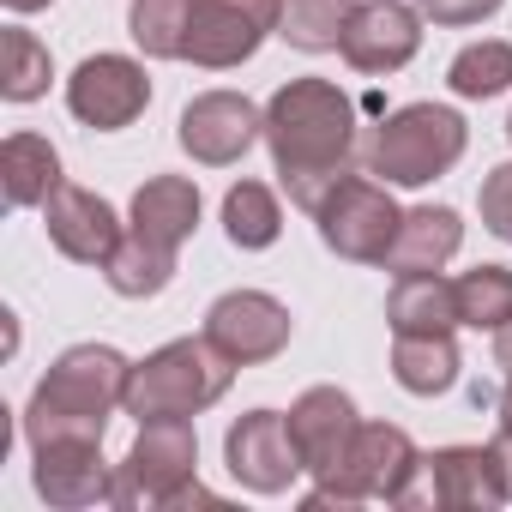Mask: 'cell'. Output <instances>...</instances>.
<instances>
[{
	"label": "cell",
	"mask_w": 512,
	"mask_h": 512,
	"mask_svg": "<svg viewBox=\"0 0 512 512\" xmlns=\"http://www.w3.org/2000/svg\"><path fill=\"white\" fill-rule=\"evenodd\" d=\"M266 145L290 199L314 211L356 163V103L332 79H290L266 103Z\"/></svg>",
	"instance_id": "cell-1"
},
{
	"label": "cell",
	"mask_w": 512,
	"mask_h": 512,
	"mask_svg": "<svg viewBox=\"0 0 512 512\" xmlns=\"http://www.w3.org/2000/svg\"><path fill=\"white\" fill-rule=\"evenodd\" d=\"M127 380L133 362L109 344H73L31 392L25 404V440L49 446V440H103L109 416L127 410Z\"/></svg>",
	"instance_id": "cell-2"
},
{
	"label": "cell",
	"mask_w": 512,
	"mask_h": 512,
	"mask_svg": "<svg viewBox=\"0 0 512 512\" xmlns=\"http://www.w3.org/2000/svg\"><path fill=\"white\" fill-rule=\"evenodd\" d=\"M464 145H470V133H464L458 109H446V103H404L368 133L362 163L386 187H428L434 175H446L464 157Z\"/></svg>",
	"instance_id": "cell-3"
},
{
	"label": "cell",
	"mask_w": 512,
	"mask_h": 512,
	"mask_svg": "<svg viewBox=\"0 0 512 512\" xmlns=\"http://www.w3.org/2000/svg\"><path fill=\"white\" fill-rule=\"evenodd\" d=\"M229 380H235V362L211 338H175V344L151 350L145 362H133L127 416H139V422L199 416V410H211L229 392Z\"/></svg>",
	"instance_id": "cell-4"
},
{
	"label": "cell",
	"mask_w": 512,
	"mask_h": 512,
	"mask_svg": "<svg viewBox=\"0 0 512 512\" xmlns=\"http://www.w3.org/2000/svg\"><path fill=\"white\" fill-rule=\"evenodd\" d=\"M416 470H422V452H416V440L398 422H362L356 440H350V452H344V464L314 482L308 506H356V500H392V506H404Z\"/></svg>",
	"instance_id": "cell-5"
},
{
	"label": "cell",
	"mask_w": 512,
	"mask_h": 512,
	"mask_svg": "<svg viewBox=\"0 0 512 512\" xmlns=\"http://www.w3.org/2000/svg\"><path fill=\"white\" fill-rule=\"evenodd\" d=\"M314 223H320V241L338 253V260H356V266H386V253L398 241V199L386 181H368V175H344L326 187V199L314 205Z\"/></svg>",
	"instance_id": "cell-6"
},
{
	"label": "cell",
	"mask_w": 512,
	"mask_h": 512,
	"mask_svg": "<svg viewBox=\"0 0 512 512\" xmlns=\"http://www.w3.org/2000/svg\"><path fill=\"white\" fill-rule=\"evenodd\" d=\"M199 476V440H193V416H169V422H139V440L127 446V458L115 464V494L109 506H169L187 482Z\"/></svg>",
	"instance_id": "cell-7"
},
{
	"label": "cell",
	"mask_w": 512,
	"mask_h": 512,
	"mask_svg": "<svg viewBox=\"0 0 512 512\" xmlns=\"http://www.w3.org/2000/svg\"><path fill=\"white\" fill-rule=\"evenodd\" d=\"M506 500V452L500 446H440L422 458L404 506L440 512H494Z\"/></svg>",
	"instance_id": "cell-8"
},
{
	"label": "cell",
	"mask_w": 512,
	"mask_h": 512,
	"mask_svg": "<svg viewBox=\"0 0 512 512\" xmlns=\"http://www.w3.org/2000/svg\"><path fill=\"white\" fill-rule=\"evenodd\" d=\"M284 0H193V25H187V55L193 67H241L260 55V43L278 31Z\"/></svg>",
	"instance_id": "cell-9"
},
{
	"label": "cell",
	"mask_w": 512,
	"mask_h": 512,
	"mask_svg": "<svg viewBox=\"0 0 512 512\" xmlns=\"http://www.w3.org/2000/svg\"><path fill=\"white\" fill-rule=\"evenodd\" d=\"M223 464L229 476L247 488V494H284L308 464L296 452V434H290V416L278 410H247L229 434H223Z\"/></svg>",
	"instance_id": "cell-10"
},
{
	"label": "cell",
	"mask_w": 512,
	"mask_h": 512,
	"mask_svg": "<svg viewBox=\"0 0 512 512\" xmlns=\"http://www.w3.org/2000/svg\"><path fill=\"white\" fill-rule=\"evenodd\" d=\"M205 338L235 362V368H253V362H272L284 344H290V308L266 290H229L211 302L205 314Z\"/></svg>",
	"instance_id": "cell-11"
},
{
	"label": "cell",
	"mask_w": 512,
	"mask_h": 512,
	"mask_svg": "<svg viewBox=\"0 0 512 512\" xmlns=\"http://www.w3.org/2000/svg\"><path fill=\"white\" fill-rule=\"evenodd\" d=\"M145 103H151V79H145V67L127 61V55H91V61H79L73 79H67V109H73L85 127H97V133L133 127V121L145 115Z\"/></svg>",
	"instance_id": "cell-12"
},
{
	"label": "cell",
	"mask_w": 512,
	"mask_h": 512,
	"mask_svg": "<svg viewBox=\"0 0 512 512\" xmlns=\"http://www.w3.org/2000/svg\"><path fill=\"white\" fill-rule=\"evenodd\" d=\"M253 139H266V109H253L235 91H205L181 109V151L205 169H229L253 151Z\"/></svg>",
	"instance_id": "cell-13"
},
{
	"label": "cell",
	"mask_w": 512,
	"mask_h": 512,
	"mask_svg": "<svg viewBox=\"0 0 512 512\" xmlns=\"http://www.w3.org/2000/svg\"><path fill=\"white\" fill-rule=\"evenodd\" d=\"M416 49H422V7H404V0H368V7H356L344 25V43H338V55L374 79L410 67Z\"/></svg>",
	"instance_id": "cell-14"
},
{
	"label": "cell",
	"mask_w": 512,
	"mask_h": 512,
	"mask_svg": "<svg viewBox=\"0 0 512 512\" xmlns=\"http://www.w3.org/2000/svg\"><path fill=\"white\" fill-rule=\"evenodd\" d=\"M43 223H49V241L67 253V260H79V266H109V253L127 235L115 205L103 193H91V187H73V181L55 187V199L43 205Z\"/></svg>",
	"instance_id": "cell-15"
},
{
	"label": "cell",
	"mask_w": 512,
	"mask_h": 512,
	"mask_svg": "<svg viewBox=\"0 0 512 512\" xmlns=\"http://www.w3.org/2000/svg\"><path fill=\"white\" fill-rule=\"evenodd\" d=\"M37 464H31V482L49 506H97L115 494V464L103 458V440H49V446H31Z\"/></svg>",
	"instance_id": "cell-16"
},
{
	"label": "cell",
	"mask_w": 512,
	"mask_h": 512,
	"mask_svg": "<svg viewBox=\"0 0 512 512\" xmlns=\"http://www.w3.org/2000/svg\"><path fill=\"white\" fill-rule=\"evenodd\" d=\"M356 428H362V416H356L350 392H338V386H308L296 398V410H290V434H296V452H302V464H308L314 482L344 464Z\"/></svg>",
	"instance_id": "cell-17"
},
{
	"label": "cell",
	"mask_w": 512,
	"mask_h": 512,
	"mask_svg": "<svg viewBox=\"0 0 512 512\" xmlns=\"http://www.w3.org/2000/svg\"><path fill=\"white\" fill-rule=\"evenodd\" d=\"M458 247H464V217H458L452 205H416V211H404V223H398V241H392V253H386V272H392V278L440 272Z\"/></svg>",
	"instance_id": "cell-18"
},
{
	"label": "cell",
	"mask_w": 512,
	"mask_h": 512,
	"mask_svg": "<svg viewBox=\"0 0 512 512\" xmlns=\"http://www.w3.org/2000/svg\"><path fill=\"white\" fill-rule=\"evenodd\" d=\"M133 235H145V241H157V247H175L181 253V241L199 229V187L187 181V175H151L139 193H133Z\"/></svg>",
	"instance_id": "cell-19"
},
{
	"label": "cell",
	"mask_w": 512,
	"mask_h": 512,
	"mask_svg": "<svg viewBox=\"0 0 512 512\" xmlns=\"http://www.w3.org/2000/svg\"><path fill=\"white\" fill-rule=\"evenodd\" d=\"M392 380L410 398H440L458 386V344L452 332H398L392 338Z\"/></svg>",
	"instance_id": "cell-20"
},
{
	"label": "cell",
	"mask_w": 512,
	"mask_h": 512,
	"mask_svg": "<svg viewBox=\"0 0 512 512\" xmlns=\"http://www.w3.org/2000/svg\"><path fill=\"white\" fill-rule=\"evenodd\" d=\"M0 187H7V205H49L55 187H61V157L49 139L37 133H13L0 145Z\"/></svg>",
	"instance_id": "cell-21"
},
{
	"label": "cell",
	"mask_w": 512,
	"mask_h": 512,
	"mask_svg": "<svg viewBox=\"0 0 512 512\" xmlns=\"http://www.w3.org/2000/svg\"><path fill=\"white\" fill-rule=\"evenodd\" d=\"M386 326L392 338L398 332H452L458 326V296L440 272H422V278H398L392 296H386Z\"/></svg>",
	"instance_id": "cell-22"
},
{
	"label": "cell",
	"mask_w": 512,
	"mask_h": 512,
	"mask_svg": "<svg viewBox=\"0 0 512 512\" xmlns=\"http://www.w3.org/2000/svg\"><path fill=\"white\" fill-rule=\"evenodd\" d=\"M103 278H109V290L115 296H127V302H145V296H163L169 290V278H175V247H157V241H145V235H121V247L109 253V266H103Z\"/></svg>",
	"instance_id": "cell-23"
},
{
	"label": "cell",
	"mask_w": 512,
	"mask_h": 512,
	"mask_svg": "<svg viewBox=\"0 0 512 512\" xmlns=\"http://www.w3.org/2000/svg\"><path fill=\"white\" fill-rule=\"evenodd\" d=\"M223 235H229L235 247H247V253L272 247V241L284 235V205H278V193H272L266 181H235V187L223 193Z\"/></svg>",
	"instance_id": "cell-24"
},
{
	"label": "cell",
	"mask_w": 512,
	"mask_h": 512,
	"mask_svg": "<svg viewBox=\"0 0 512 512\" xmlns=\"http://www.w3.org/2000/svg\"><path fill=\"white\" fill-rule=\"evenodd\" d=\"M187 25H193V0H133L127 7V37L151 61H181L187 55Z\"/></svg>",
	"instance_id": "cell-25"
},
{
	"label": "cell",
	"mask_w": 512,
	"mask_h": 512,
	"mask_svg": "<svg viewBox=\"0 0 512 512\" xmlns=\"http://www.w3.org/2000/svg\"><path fill=\"white\" fill-rule=\"evenodd\" d=\"M452 296H458V326H470V332H500L512 320V272L506 266L458 272Z\"/></svg>",
	"instance_id": "cell-26"
},
{
	"label": "cell",
	"mask_w": 512,
	"mask_h": 512,
	"mask_svg": "<svg viewBox=\"0 0 512 512\" xmlns=\"http://www.w3.org/2000/svg\"><path fill=\"white\" fill-rule=\"evenodd\" d=\"M350 0H284V19H278V37L302 55H332L344 43V25H350Z\"/></svg>",
	"instance_id": "cell-27"
},
{
	"label": "cell",
	"mask_w": 512,
	"mask_h": 512,
	"mask_svg": "<svg viewBox=\"0 0 512 512\" xmlns=\"http://www.w3.org/2000/svg\"><path fill=\"white\" fill-rule=\"evenodd\" d=\"M446 85H452V97H464V103H488V97H500V91L512 85V43L482 37V43L458 49L452 67H446Z\"/></svg>",
	"instance_id": "cell-28"
},
{
	"label": "cell",
	"mask_w": 512,
	"mask_h": 512,
	"mask_svg": "<svg viewBox=\"0 0 512 512\" xmlns=\"http://www.w3.org/2000/svg\"><path fill=\"white\" fill-rule=\"evenodd\" d=\"M49 79H55L49 49L31 31L13 25L7 37H0V97H7V103H37L49 91Z\"/></svg>",
	"instance_id": "cell-29"
},
{
	"label": "cell",
	"mask_w": 512,
	"mask_h": 512,
	"mask_svg": "<svg viewBox=\"0 0 512 512\" xmlns=\"http://www.w3.org/2000/svg\"><path fill=\"white\" fill-rule=\"evenodd\" d=\"M482 229L512 241V163H500L488 181H482Z\"/></svg>",
	"instance_id": "cell-30"
},
{
	"label": "cell",
	"mask_w": 512,
	"mask_h": 512,
	"mask_svg": "<svg viewBox=\"0 0 512 512\" xmlns=\"http://www.w3.org/2000/svg\"><path fill=\"white\" fill-rule=\"evenodd\" d=\"M422 7V19H434V25H482V19H494L500 13V0H416Z\"/></svg>",
	"instance_id": "cell-31"
},
{
	"label": "cell",
	"mask_w": 512,
	"mask_h": 512,
	"mask_svg": "<svg viewBox=\"0 0 512 512\" xmlns=\"http://www.w3.org/2000/svg\"><path fill=\"white\" fill-rule=\"evenodd\" d=\"M500 446H512V374H506V392H500Z\"/></svg>",
	"instance_id": "cell-32"
},
{
	"label": "cell",
	"mask_w": 512,
	"mask_h": 512,
	"mask_svg": "<svg viewBox=\"0 0 512 512\" xmlns=\"http://www.w3.org/2000/svg\"><path fill=\"white\" fill-rule=\"evenodd\" d=\"M494 362H500V368L512 374V320H506V326L494 332Z\"/></svg>",
	"instance_id": "cell-33"
},
{
	"label": "cell",
	"mask_w": 512,
	"mask_h": 512,
	"mask_svg": "<svg viewBox=\"0 0 512 512\" xmlns=\"http://www.w3.org/2000/svg\"><path fill=\"white\" fill-rule=\"evenodd\" d=\"M13 13H43V7H55V0H7Z\"/></svg>",
	"instance_id": "cell-34"
},
{
	"label": "cell",
	"mask_w": 512,
	"mask_h": 512,
	"mask_svg": "<svg viewBox=\"0 0 512 512\" xmlns=\"http://www.w3.org/2000/svg\"><path fill=\"white\" fill-rule=\"evenodd\" d=\"M506 452V500H512V446H500Z\"/></svg>",
	"instance_id": "cell-35"
},
{
	"label": "cell",
	"mask_w": 512,
	"mask_h": 512,
	"mask_svg": "<svg viewBox=\"0 0 512 512\" xmlns=\"http://www.w3.org/2000/svg\"><path fill=\"white\" fill-rule=\"evenodd\" d=\"M506 139H512V115H506Z\"/></svg>",
	"instance_id": "cell-36"
}]
</instances>
